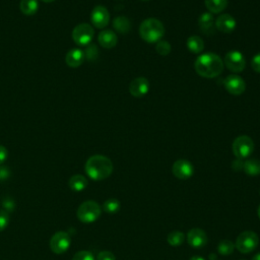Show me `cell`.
Instances as JSON below:
<instances>
[{"label": "cell", "instance_id": "1", "mask_svg": "<svg viewBox=\"0 0 260 260\" xmlns=\"http://www.w3.org/2000/svg\"><path fill=\"white\" fill-rule=\"evenodd\" d=\"M194 67L200 76L204 78H214L222 72L223 61L218 55L207 52L197 57Z\"/></svg>", "mask_w": 260, "mask_h": 260}, {"label": "cell", "instance_id": "2", "mask_svg": "<svg viewBox=\"0 0 260 260\" xmlns=\"http://www.w3.org/2000/svg\"><path fill=\"white\" fill-rule=\"evenodd\" d=\"M85 173L94 181H102L107 179L113 172L112 160L102 154L90 156L85 162Z\"/></svg>", "mask_w": 260, "mask_h": 260}, {"label": "cell", "instance_id": "3", "mask_svg": "<svg viewBox=\"0 0 260 260\" xmlns=\"http://www.w3.org/2000/svg\"><path fill=\"white\" fill-rule=\"evenodd\" d=\"M139 35L146 43H157L165 35L164 24L156 18H146L139 26Z\"/></svg>", "mask_w": 260, "mask_h": 260}, {"label": "cell", "instance_id": "4", "mask_svg": "<svg viewBox=\"0 0 260 260\" xmlns=\"http://www.w3.org/2000/svg\"><path fill=\"white\" fill-rule=\"evenodd\" d=\"M102 212V208L98 202L93 200H87L81 203L77 209V217L80 221L89 223L95 221Z\"/></svg>", "mask_w": 260, "mask_h": 260}, {"label": "cell", "instance_id": "5", "mask_svg": "<svg viewBox=\"0 0 260 260\" xmlns=\"http://www.w3.org/2000/svg\"><path fill=\"white\" fill-rule=\"evenodd\" d=\"M254 147H255L254 141L252 140L251 137L247 135L238 136L234 140L232 145L233 153L239 159H244L250 156L254 151Z\"/></svg>", "mask_w": 260, "mask_h": 260}, {"label": "cell", "instance_id": "6", "mask_svg": "<svg viewBox=\"0 0 260 260\" xmlns=\"http://www.w3.org/2000/svg\"><path fill=\"white\" fill-rule=\"evenodd\" d=\"M259 243L258 235L252 231H246L241 233L236 241L235 247L243 254L253 252Z\"/></svg>", "mask_w": 260, "mask_h": 260}, {"label": "cell", "instance_id": "7", "mask_svg": "<svg viewBox=\"0 0 260 260\" xmlns=\"http://www.w3.org/2000/svg\"><path fill=\"white\" fill-rule=\"evenodd\" d=\"M72 40L78 46H87L91 43L94 29L88 23H79L72 30Z\"/></svg>", "mask_w": 260, "mask_h": 260}, {"label": "cell", "instance_id": "8", "mask_svg": "<svg viewBox=\"0 0 260 260\" xmlns=\"http://www.w3.org/2000/svg\"><path fill=\"white\" fill-rule=\"evenodd\" d=\"M223 65H225V67L230 71L234 73H240L245 69L246 59L240 51L233 50L225 54L223 59Z\"/></svg>", "mask_w": 260, "mask_h": 260}, {"label": "cell", "instance_id": "9", "mask_svg": "<svg viewBox=\"0 0 260 260\" xmlns=\"http://www.w3.org/2000/svg\"><path fill=\"white\" fill-rule=\"evenodd\" d=\"M71 243L70 235L67 232H57L50 240V248L55 254L65 253Z\"/></svg>", "mask_w": 260, "mask_h": 260}, {"label": "cell", "instance_id": "10", "mask_svg": "<svg viewBox=\"0 0 260 260\" xmlns=\"http://www.w3.org/2000/svg\"><path fill=\"white\" fill-rule=\"evenodd\" d=\"M223 85L228 92L233 95H240L246 90V82L236 74L226 76L223 80Z\"/></svg>", "mask_w": 260, "mask_h": 260}, {"label": "cell", "instance_id": "11", "mask_svg": "<svg viewBox=\"0 0 260 260\" xmlns=\"http://www.w3.org/2000/svg\"><path fill=\"white\" fill-rule=\"evenodd\" d=\"M173 175L180 180H187L192 177L194 173L193 165L187 159H178L172 167Z\"/></svg>", "mask_w": 260, "mask_h": 260}, {"label": "cell", "instance_id": "12", "mask_svg": "<svg viewBox=\"0 0 260 260\" xmlns=\"http://www.w3.org/2000/svg\"><path fill=\"white\" fill-rule=\"evenodd\" d=\"M90 20L96 28H105L110 22V13L105 6L96 5L90 13Z\"/></svg>", "mask_w": 260, "mask_h": 260}, {"label": "cell", "instance_id": "13", "mask_svg": "<svg viewBox=\"0 0 260 260\" xmlns=\"http://www.w3.org/2000/svg\"><path fill=\"white\" fill-rule=\"evenodd\" d=\"M150 84L145 77H136L129 84V91L135 98H142L149 91Z\"/></svg>", "mask_w": 260, "mask_h": 260}, {"label": "cell", "instance_id": "14", "mask_svg": "<svg viewBox=\"0 0 260 260\" xmlns=\"http://www.w3.org/2000/svg\"><path fill=\"white\" fill-rule=\"evenodd\" d=\"M187 241L193 248H201L207 243V235L199 228H194L188 232Z\"/></svg>", "mask_w": 260, "mask_h": 260}, {"label": "cell", "instance_id": "15", "mask_svg": "<svg viewBox=\"0 0 260 260\" xmlns=\"http://www.w3.org/2000/svg\"><path fill=\"white\" fill-rule=\"evenodd\" d=\"M236 26H237L236 19L231 14L223 13L215 19V27L219 31L230 34L235 30Z\"/></svg>", "mask_w": 260, "mask_h": 260}, {"label": "cell", "instance_id": "16", "mask_svg": "<svg viewBox=\"0 0 260 260\" xmlns=\"http://www.w3.org/2000/svg\"><path fill=\"white\" fill-rule=\"evenodd\" d=\"M84 52L80 49L74 48L67 52L65 56V63L71 68H77L84 62Z\"/></svg>", "mask_w": 260, "mask_h": 260}, {"label": "cell", "instance_id": "17", "mask_svg": "<svg viewBox=\"0 0 260 260\" xmlns=\"http://www.w3.org/2000/svg\"><path fill=\"white\" fill-rule=\"evenodd\" d=\"M198 25L200 30L205 35H211L214 31L215 20L211 12H203L198 18Z\"/></svg>", "mask_w": 260, "mask_h": 260}, {"label": "cell", "instance_id": "18", "mask_svg": "<svg viewBox=\"0 0 260 260\" xmlns=\"http://www.w3.org/2000/svg\"><path fill=\"white\" fill-rule=\"evenodd\" d=\"M99 44L106 49L114 48L118 43V37L112 29H103L98 37Z\"/></svg>", "mask_w": 260, "mask_h": 260}, {"label": "cell", "instance_id": "19", "mask_svg": "<svg viewBox=\"0 0 260 260\" xmlns=\"http://www.w3.org/2000/svg\"><path fill=\"white\" fill-rule=\"evenodd\" d=\"M187 48L193 54H200L204 49V42L196 35L191 36L187 40Z\"/></svg>", "mask_w": 260, "mask_h": 260}, {"label": "cell", "instance_id": "20", "mask_svg": "<svg viewBox=\"0 0 260 260\" xmlns=\"http://www.w3.org/2000/svg\"><path fill=\"white\" fill-rule=\"evenodd\" d=\"M69 187L71 190L73 191H76V192H79V191H82L86 188L88 182H87V179L82 176V175H73L70 179H69Z\"/></svg>", "mask_w": 260, "mask_h": 260}, {"label": "cell", "instance_id": "21", "mask_svg": "<svg viewBox=\"0 0 260 260\" xmlns=\"http://www.w3.org/2000/svg\"><path fill=\"white\" fill-rule=\"evenodd\" d=\"M113 27L120 34H127L130 31L131 22L126 16H118L113 20Z\"/></svg>", "mask_w": 260, "mask_h": 260}, {"label": "cell", "instance_id": "22", "mask_svg": "<svg viewBox=\"0 0 260 260\" xmlns=\"http://www.w3.org/2000/svg\"><path fill=\"white\" fill-rule=\"evenodd\" d=\"M244 172L250 176L260 175V160L256 158H250L244 161Z\"/></svg>", "mask_w": 260, "mask_h": 260}, {"label": "cell", "instance_id": "23", "mask_svg": "<svg viewBox=\"0 0 260 260\" xmlns=\"http://www.w3.org/2000/svg\"><path fill=\"white\" fill-rule=\"evenodd\" d=\"M204 2L206 8L212 14L223 11L228 6V0H204Z\"/></svg>", "mask_w": 260, "mask_h": 260}, {"label": "cell", "instance_id": "24", "mask_svg": "<svg viewBox=\"0 0 260 260\" xmlns=\"http://www.w3.org/2000/svg\"><path fill=\"white\" fill-rule=\"evenodd\" d=\"M20 11L25 15H34L39 8L38 0H21L19 4Z\"/></svg>", "mask_w": 260, "mask_h": 260}, {"label": "cell", "instance_id": "25", "mask_svg": "<svg viewBox=\"0 0 260 260\" xmlns=\"http://www.w3.org/2000/svg\"><path fill=\"white\" fill-rule=\"evenodd\" d=\"M184 239H185V235L182 233V232H179V231H175V232H172L168 235L167 237V241L168 243L173 246V247H178L180 246L181 244H183L184 242Z\"/></svg>", "mask_w": 260, "mask_h": 260}, {"label": "cell", "instance_id": "26", "mask_svg": "<svg viewBox=\"0 0 260 260\" xmlns=\"http://www.w3.org/2000/svg\"><path fill=\"white\" fill-rule=\"evenodd\" d=\"M235 250V244L230 241V240H222L219 242L218 246H217V251L219 254L221 255H230L234 252Z\"/></svg>", "mask_w": 260, "mask_h": 260}, {"label": "cell", "instance_id": "27", "mask_svg": "<svg viewBox=\"0 0 260 260\" xmlns=\"http://www.w3.org/2000/svg\"><path fill=\"white\" fill-rule=\"evenodd\" d=\"M103 209L104 211H106L107 213H116L119 211L120 209V201L115 199V198H111L108 199L104 202L103 204Z\"/></svg>", "mask_w": 260, "mask_h": 260}, {"label": "cell", "instance_id": "28", "mask_svg": "<svg viewBox=\"0 0 260 260\" xmlns=\"http://www.w3.org/2000/svg\"><path fill=\"white\" fill-rule=\"evenodd\" d=\"M171 50H172V47H171V44L167 41H158L155 45V51L161 55V56H167L171 53Z\"/></svg>", "mask_w": 260, "mask_h": 260}, {"label": "cell", "instance_id": "29", "mask_svg": "<svg viewBox=\"0 0 260 260\" xmlns=\"http://www.w3.org/2000/svg\"><path fill=\"white\" fill-rule=\"evenodd\" d=\"M99 55V50H98V47L94 45V44H89L87 45V48L85 49L84 51V56L87 60L89 61H93L96 59Z\"/></svg>", "mask_w": 260, "mask_h": 260}, {"label": "cell", "instance_id": "30", "mask_svg": "<svg viewBox=\"0 0 260 260\" xmlns=\"http://www.w3.org/2000/svg\"><path fill=\"white\" fill-rule=\"evenodd\" d=\"M72 260H94V257H93V255L91 254V252L82 250V251L76 252V253L74 254Z\"/></svg>", "mask_w": 260, "mask_h": 260}, {"label": "cell", "instance_id": "31", "mask_svg": "<svg viewBox=\"0 0 260 260\" xmlns=\"http://www.w3.org/2000/svg\"><path fill=\"white\" fill-rule=\"evenodd\" d=\"M9 223V215L8 213L3 210V209H0V232L3 231Z\"/></svg>", "mask_w": 260, "mask_h": 260}, {"label": "cell", "instance_id": "32", "mask_svg": "<svg viewBox=\"0 0 260 260\" xmlns=\"http://www.w3.org/2000/svg\"><path fill=\"white\" fill-rule=\"evenodd\" d=\"M96 260H116V257L110 251H102L98 254Z\"/></svg>", "mask_w": 260, "mask_h": 260}, {"label": "cell", "instance_id": "33", "mask_svg": "<svg viewBox=\"0 0 260 260\" xmlns=\"http://www.w3.org/2000/svg\"><path fill=\"white\" fill-rule=\"evenodd\" d=\"M251 67L254 71L260 73V52L257 53L251 60Z\"/></svg>", "mask_w": 260, "mask_h": 260}, {"label": "cell", "instance_id": "34", "mask_svg": "<svg viewBox=\"0 0 260 260\" xmlns=\"http://www.w3.org/2000/svg\"><path fill=\"white\" fill-rule=\"evenodd\" d=\"M10 177V170L5 166L0 165V181H4Z\"/></svg>", "mask_w": 260, "mask_h": 260}, {"label": "cell", "instance_id": "35", "mask_svg": "<svg viewBox=\"0 0 260 260\" xmlns=\"http://www.w3.org/2000/svg\"><path fill=\"white\" fill-rule=\"evenodd\" d=\"M7 156H8L7 148L0 144V165H2L7 159Z\"/></svg>", "mask_w": 260, "mask_h": 260}, {"label": "cell", "instance_id": "36", "mask_svg": "<svg viewBox=\"0 0 260 260\" xmlns=\"http://www.w3.org/2000/svg\"><path fill=\"white\" fill-rule=\"evenodd\" d=\"M232 168H233L236 172L241 171V170H243V168H244V161H243L242 159L237 158L236 160H234V161H233V164H232Z\"/></svg>", "mask_w": 260, "mask_h": 260}, {"label": "cell", "instance_id": "37", "mask_svg": "<svg viewBox=\"0 0 260 260\" xmlns=\"http://www.w3.org/2000/svg\"><path fill=\"white\" fill-rule=\"evenodd\" d=\"M189 260H204V258H202L201 256H193Z\"/></svg>", "mask_w": 260, "mask_h": 260}, {"label": "cell", "instance_id": "38", "mask_svg": "<svg viewBox=\"0 0 260 260\" xmlns=\"http://www.w3.org/2000/svg\"><path fill=\"white\" fill-rule=\"evenodd\" d=\"M252 260H260V252L257 253L256 255H254L253 258H252Z\"/></svg>", "mask_w": 260, "mask_h": 260}, {"label": "cell", "instance_id": "39", "mask_svg": "<svg viewBox=\"0 0 260 260\" xmlns=\"http://www.w3.org/2000/svg\"><path fill=\"white\" fill-rule=\"evenodd\" d=\"M41 1H43V2H45V3H52V2H54L55 0H41Z\"/></svg>", "mask_w": 260, "mask_h": 260}, {"label": "cell", "instance_id": "40", "mask_svg": "<svg viewBox=\"0 0 260 260\" xmlns=\"http://www.w3.org/2000/svg\"><path fill=\"white\" fill-rule=\"evenodd\" d=\"M258 216H259V218H260V205H259V207H258Z\"/></svg>", "mask_w": 260, "mask_h": 260}, {"label": "cell", "instance_id": "41", "mask_svg": "<svg viewBox=\"0 0 260 260\" xmlns=\"http://www.w3.org/2000/svg\"><path fill=\"white\" fill-rule=\"evenodd\" d=\"M241 260H246V259H241Z\"/></svg>", "mask_w": 260, "mask_h": 260}, {"label": "cell", "instance_id": "42", "mask_svg": "<svg viewBox=\"0 0 260 260\" xmlns=\"http://www.w3.org/2000/svg\"><path fill=\"white\" fill-rule=\"evenodd\" d=\"M143 1H146V0H143Z\"/></svg>", "mask_w": 260, "mask_h": 260}]
</instances>
